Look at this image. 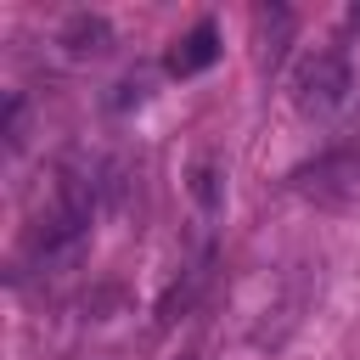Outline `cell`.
Wrapping results in <instances>:
<instances>
[{
  "label": "cell",
  "instance_id": "3957f363",
  "mask_svg": "<svg viewBox=\"0 0 360 360\" xmlns=\"http://www.w3.org/2000/svg\"><path fill=\"white\" fill-rule=\"evenodd\" d=\"M56 45H62V56L90 62V56H107L112 28H107V17H96V11H73V17L56 28Z\"/></svg>",
  "mask_w": 360,
  "mask_h": 360
},
{
  "label": "cell",
  "instance_id": "277c9868",
  "mask_svg": "<svg viewBox=\"0 0 360 360\" xmlns=\"http://www.w3.org/2000/svg\"><path fill=\"white\" fill-rule=\"evenodd\" d=\"M287 39H292V11L287 6H259L253 11V56H259V68H281Z\"/></svg>",
  "mask_w": 360,
  "mask_h": 360
},
{
  "label": "cell",
  "instance_id": "6da1fadb",
  "mask_svg": "<svg viewBox=\"0 0 360 360\" xmlns=\"http://www.w3.org/2000/svg\"><path fill=\"white\" fill-rule=\"evenodd\" d=\"M349 90H354V73H349L343 51H309L298 62V73H292V101L309 118H332L349 101Z\"/></svg>",
  "mask_w": 360,
  "mask_h": 360
},
{
  "label": "cell",
  "instance_id": "52a82bcc",
  "mask_svg": "<svg viewBox=\"0 0 360 360\" xmlns=\"http://www.w3.org/2000/svg\"><path fill=\"white\" fill-rule=\"evenodd\" d=\"M0 135H6V152H17V146H22V96H11V101H6V129H0Z\"/></svg>",
  "mask_w": 360,
  "mask_h": 360
},
{
  "label": "cell",
  "instance_id": "8992f818",
  "mask_svg": "<svg viewBox=\"0 0 360 360\" xmlns=\"http://www.w3.org/2000/svg\"><path fill=\"white\" fill-rule=\"evenodd\" d=\"M191 191H197V202L202 208H219V163H197V174H191Z\"/></svg>",
  "mask_w": 360,
  "mask_h": 360
},
{
  "label": "cell",
  "instance_id": "5b68a950",
  "mask_svg": "<svg viewBox=\"0 0 360 360\" xmlns=\"http://www.w3.org/2000/svg\"><path fill=\"white\" fill-rule=\"evenodd\" d=\"M214 56H219V28H214V22H197L186 39H174V51H169V73L191 79V73H202Z\"/></svg>",
  "mask_w": 360,
  "mask_h": 360
},
{
  "label": "cell",
  "instance_id": "7a4b0ae2",
  "mask_svg": "<svg viewBox=\"0 0 360 360\" xmlns=\"http://www.w3.org/2000/svg\"><path fill=\"white\" fill-rule=\"evenodd\" d=\"M292 186L326 208H349V202H360V152H326L309 169H298Z\"/></svg>",
  "mask_w": 360,
  "mask_h": 360
}]
</instances>
